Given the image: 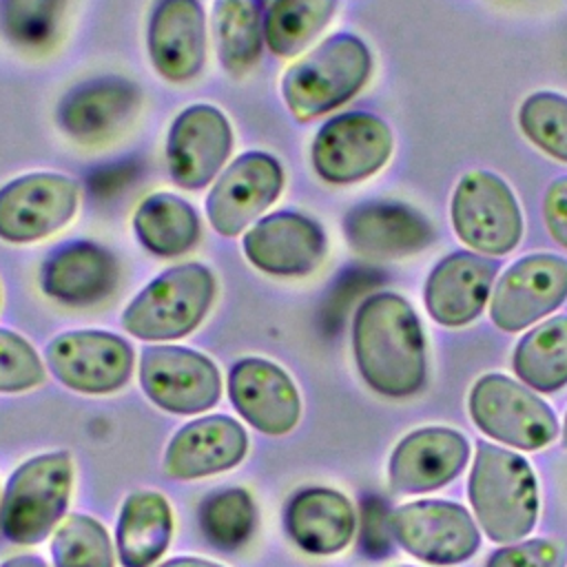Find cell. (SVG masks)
Instances as JSON below:
<instances>
[{"mask_svg": "<svg viewBox=\"0 0 567 567\" xmlns=\"http://www.w3.org/2000/svg\"><path fill=\"white\" fill-rule=\"evenodd\" d=\"M543 217L549 235L567 248V177H558L549 184L543 199Z\"/></svg>", "mask_w": 567, "mask_h": 567, "instance_id": "38", "label": "cell"}, {"mask_svg": "<svg viewBox=\"0 0 567 567\" xmlns=\"http://www.w3.org/2000/svg\"><path fill=\"white\" fill-rule=\"evenodd\" d=\"M257 512L250 494L241 487L217 489L199 505V527L210 545L219 549H237L252 534Z\"/></svg>", "mask_w": 567, "mask_h": 567, "instance_id": "31", "label": "cell"}, {"mask_svg": "<svg viewBox=\"0 0 567 567\" xmlns=\"http://www.w3.org/2000/svg\"><path fill=\"white\" fill-rule=\"evenodd\" d=\"M73 483L71 454H38L11 474L0 501V527L16 545H35L55 532Z\"/></svg>", "mask_w": 567, "mask_h": 567, "instance_id": "5", "label": "cell"}, {"mask_svg": "<svg viewBox=\"0 0 567 567\" xmlns=\"http://www.w3.org/2000/svg\"><path fill=\"white\" fill-rule=\"evenodd\" d=\"M396 567H410V565H396Z\"/></svg>", "mask_w": 567, "mask_h": 567, "instance_id": "42", "label": "cell"}, {"mask_svg": "<svg viewBox=\"0 0 567 567\" xmlns=\"http://www.w3.org/2000/svg\"><path fill=\"white\" fill-rule=\"evenodd\" d=\"M53 377L84 394L120 390L133 372L131 346L106 330H69L53 337L44 350Z\"/></svg>", "mask_w": 567, "mask_h": 567, "instance_id": "12", "label": "cell"}, {"mask_svg": "<svg viewBox=\"0 0 567 567\" xmlns=\"http://www.w3.org/2000/svg\"><path fill=\"white\" fill-rule=\"evenodd\" d=\"M146 49L155 71L171 82H188L206 62V18L199 0H155Z\"/></svg>", "mask_w": 567, "mask_h": 567, "instance_id": "18", "label": "cell"}, {"mask_svg": "<svg viewBox=\"0 0 567 567\" xmlns=\"http://www.w3.org/2000/svg\"><path fill=\"white\" fill-rule=\"evenodd\" d=\"M470 456L467 439L450 427H423L408 434L390 456L394 492L423 494L456 478Z\"/></svg>", "mask_w": 567, "mask_h": 567, "instance_id": "20", "label": "cell"}, {"mask_svg": "<svg viewBox=\"0 0 567 567\" xmlns=\"http://www.w3.org/2000/svg\"><path fill=\"white\" fill-rule=\"evenodd\" d=\"M213 35L219 64L241 75L255 66L264 44V16L255 0H215Z\"/></svg>", "mask_w": 567, "mask_h": 567, "instance_id": "28", "label": "cell"}, {"mask_svg": "<svg viewBox=\"0 0 567 567\" xmlns=\"http://www.w3.org/2000/svg\"><path fill=\"white\" fill-rule=\"evenodd\" d=\"M567 299V259L527 255L512 264L496 284L489 317L496 328L518 332L554 312Z\"/></svg>", "mask_w": 567, "mask_h": 567, "instance_id": "15", "label": "cell"}, {"mask_svg": "<svg viewBox=\"0 0 567 567\" xmlns=\"http://www.w3.org/2000/svg\"><path fill=\"white\" fill-rule=\"evenodd\" d=\"M133 230L148 252L177 257L197 244L199 217L186 199L159 190L140 202L133 215Z\"/></svg>", "mask_w": 567, "mask_h": 567, "instance_id": "27", "label": "cell"}, {"mask_svg": "<svg viewBox=\"0 0 567 567\" xmlns=\"http://www.w3.org/2000/svg\"><path fill=\"white\" fill-rule=\"evenodd\" d=\"M66 0H0L2 33L18 47H44L58 31Z\"/></svg>", "mask_w": 567, "mask_h": 567, "instance_id": "34", "label": "cell"}, {"mask_svg": "<svg viewBox=\"0 0 567 567\" xmlns=\"http://www.w3.org/2000/svg\"><path fill=\"white\" fill-rule=\"evenodd\" d=\"M352 350L363 381L383 396H410L425 383V339L414 308L394 292L361 301Z\"/></svg>", "mask_w": 567, "mask_h": 567, "instance_id": "1", "label": "cell"}, {"mask_svg": "<svg viewBox=\"0 0 567 567\" xmlns=\"http://www.w3.org/2000/svg\"><path fill=\"white\" fill-rule=\"evenodd\" d=\"M159 567H221L217 563L204 560V558H193V556H179V558H171L166 563H162Z\"/></svg>", "mask_w": 567, "mask_h": 567, "instance_id": "39", "label": "cell"}, {"mask_svg": "<svg viewBox=\"0 0 567 567\" xmlns=\"http://www.w3.org/2000/svg\"><path fill=\"white\" fill-rule=\"evenodd\" d=\"M392 512L388 505L368 496L361 501V549L372 558H383L392 549Z\"/></svg>", "mask_w": 567, "mask_h": 567, "instance_id": "37", "label": "cell"}, {"mask_svg": "<svg viewBox=\"0 0 567 567\" xmlns=\"http://www.w3.org/2000/svg\"><path fill=\"white\" fill-rule=\"evenodd\" d=\"M248 450L246 430L226 414H210L182 425L166 452L164 472L179 481L202 478L239 465Z\"/></svg>", "mask_w": 567, "mask_h": 567, "instance_id": "21", "label": "cell"}, {"mask_svg": "<svg viewBox=\"0 0 567 567\" xmlns=\"http://www.w3.org/2000/svg\"><path fill=\"white\" fill-rule=\"evenodd\" d=\"M284 523L292 543L317 556L341 551L352 540L357 527L350 501L328 487L297 492L288 501Z\"/></svg>", "mask_w": 567, "mask_h": 567, "instance_id": "25", "label": "cell"}, {"mask_svg": "<svg viewBox=\"0 0 567 567\" xmlns=\"http://www.w3.org/2000/svg\"><path fill=\"white\" fill-rule=\"evenodd\" d=\"M215 277L204 264H179L146 284L122 312V326L142 341H173L190 334L215 299Z\"/></svg>", "mask_w": 567, "mask_h": 567, "instance_id": "4", "label": "cell"}, {"mask_svg": "<svg viewBox=\"0 0 567 567\" xmlns=\"http://www.w3.org/2000/svg\"><path fill=\"white\" fill-rule=\"evenodd\" d=\"M514 372L540 392L567 385V317L547 319L518 341Z\"/></svg>", "mask_w": 567, "mask_h": 567, "instance_id": "29", "label": "cell"}, {"mask_svg": "<svg viewBox=\"0 0 567 567\" xmlns=\"http://www.w3.org/2000/svg\"><path fill=\"white\" fill-rule=\"evenodd\" d=\"M392 148V131L381 117L365 111H348L317 131L310 159L323 182L354 184L381 171Z\"/></svg>", "mask_w": 567, "mask_h": 567, "instance_id": "8", "label": "cell"}, {"mask_svg": "<svg viewBox=\"0 0 567 567\" xmlns=\"http://www.w3.org/2000/svg\"><path fill=\"white\" fill-rule=\"evenodd\" d=\"M51 556L55 567H113L109 532L86 514H71L55 527Z\"/></svg>", "mask_w": 567, "mask_h": 567, "instance_id": "32", "label": "cell"}, {"mask_svg": "<svg viewBox=\"0 0 567 567\" xmlns=\"http://www.w3.org/2000/svg\"><path fill=\"white\" fill-rule=\"evenodd\" d=\"M228 396L235 410L257 432L288 434L301 414V399L292 379L272 361L248 357L228 372Z\"/></svg>", "mask_w": 567, "mask_h": 567, "instance_id": "17", "label": "cell"}, {"mask_svg": "<svg viewBox=\"0 0 567 567\" xmlns=\"http://www.w3.org/2000/svg\"><path fill=\"white\" fill-rule=\"evenodd\" d=\"M246 259L261 272L301 277L312 272L326 257L323 228L308 215L277 210L259 217L241 239Z\"/></svg>", "mask_w": 567, "mask_h": 567, "instance_id": "16", "label": "cell"}, {"mask_svg": "<svg viewBox=\"0 0 567 567\" xmlns=\"http://www.w3.org/2000/svg\"><path fill=\"white\" fill-rule=\"evenodd\" d=\"M281 188L279 159L264 151H246L217 175L206 197V217L219 235L235 237L277 202Z\"/></svg>", "mask_w": 567, "mask_h": 567, "instance_id": "11", "label": "cell"}, {"mask_svg": "<svg viewBox=\"0 0 567 567\" xmlns=\"http://www.w3.org/2000/svg\"><path fill=\"white\" fill-rule=\"evenodd\" d=\"M80 204V186L62 173H27L0 188V239L29 244L66 226Z\"/></svg>", "mask_w": 567, "mask_h": 567, "instance_id": "9", "label": "cell"}, {"mask_svg": "<svg viewBox=\"0 0 567 567\" xmlns=\"http://www.w3.org/2000/svg\"><path fill=\"white\" fill-rule=\"evenodd\" d=\"M117 286V261L100 244L66 241L42 261L40 288L66 306H91Z\"/></svg>", "mask_w": 567, "mask_h": 567, "instance_id": "24", "label": "cell"}, {"mask_svg": "<svg viewBox=\"0 0 567 567\" xmlns=\"http://www.w3.org/2000/svg\"><path fill=\"white\" fill-rule=\"evenodd\" d=\"M563 441H565V445H567V416H565V432H563Z\"/></svg>", "mask_w": 567, "mask_h": 567, "instance_id": "41", "label": "cell"}, {"mask_svg": "<svg viewBox=\"0 0 567 567\" xmlns=\"http://www.w3.org/2000/svg\"><path fill=\"white\" fill-rule=\"evenodd\" d=\"M518 126L543 153L567 162V97L538 91L525 97L518 109Z\"/></svg>", "mask_w": 567, "mask_h": 567, "instance_id": "33", "label": "cell"}, {"mask_svg": "<svg viewBox=\"0 0 567 567\" xmlns=\"http://www.w3.org/2000/svg\"><path fill=\"white\" fill-rule=\"evenodd\" d=\"M498 264L478 252H452L425 281V306L441 326L458 328L474 321L492 290Z\"/></svg>", "mask_w": 567, "mask_h": 567, "instance_id": "23", "label": "cell"}, {"mask_svg": "<svg viewBox=\"0 0 567 567\" xmlns=\"http://www.w3.org/2000/svg\"><path fill=\"white\" fill-rule=\"evenodd\" d=\"M173 534V514L159 492L140 489L126 496L115 527V547L122 567H151L166 551Z\"/></svg>", "mask_w": 567, "mask_h": 567, "instance_id": "26", "label": "cell"}, {"mask_svg": "<svg viewBox=\"0 0 567 567\" xmlns=\"http://www.w3.org/2000/svg\"><path fill=\"white\" fill-rule=\"evenodd\" d=\"M233 151L228 117L213 104H190L171 124L166 162L171 179L186 190L210 184Z\"/></svg>", "mask_w": 567, "mask_h": 567, "instance_id": "14", "label": "cell"}, {"mask_svg": "<svg viewBox=\"0 0 567 567\" xmlns=\"http://www.w3.org/2000/svg\"><path fill=\"white\" fill-rule=\"evenodd\" d=\"M392 534L408 554L432 565L463 563L481 545L467 509L450 501H414L396 507Z\"/></svg>", "mask_w": 567, "mask_h": 567, "instance_id": "13", "label": "cell"}, {"mask_svg": "<svg viewBox=\"0 0 567 567\" xmlns=\"http://www.w3.org/2000/svg\"><path fill=\"white\" fill-rule=\"evenodd\" d=\"M0 567H47L42 558L38 556H29V554H20V556H11L9 560H4Z\"/></svg>", "mask_w": 567, "mask_h": 567, "instance_id": "40", "label": "cell"}, {"mask_svg": "<svg viewBox=\"0 0 567 567\" xmlns=\"http://www.w3.org/2000/svg\"><path fill=\"white\" fill-rule=\"evenodd\" d=\"M456 237L485 255H507L520 241L523 215L507 182L492 171H474L458 179L452 204Z\"/></svg>", "mask_w": 567, "mask_h": 567, "instance_id": "6", "label": "cell"}, {"mask_svg": "<svg viewBox=\"0 0 567 567\" xmlns=\"http://www.w3.org/2000/svg\"><path fill=\"white\" fill-rule=\"evenodd\" d=\"M140 385L162 410L197 414L221 394L217 365L202 352L182 346H148L140 357Z\"/></svg>", "mask_w": 567, "mask_h": 567, "instance_id": "10", "label": "cell"}, {"mask_svg": "<svg viewBox=\"0 0 567 567\" xmlns=\"http://www.w3.org/2000/svg\"><path fill=\"white\" fill-rule=\"evenodd\" d=\"M467 494L483 532L494 543L518 540L536 525V476L529 463L509 450L478 443Z\"/></svg>", "mask_w": 567, "mask_h": 567, "instance_id": "2", "label": "cell"}, {"mask_svg": "<svg viewBox=\"0 0 567 567\" xmlns=\"http://www.w3.org/2000/svg\"><path fill=\"white\" fill-rule=\"evenodd\" d=\"M485 567H565V549L551 540L534 538L496 549Z\"/></svg>", "mask_w": 567, "mask_h": 567, "instance_id": "36", "label": "cell"}, {"mask_svg": "<svg viewBox=\"0 0 567 567\" xmlns=\"http://www.w3.org/2000/svg\"><path fill=\"white\" fill-rule=\"evenodd\" d=\"M339 0H272L264 13V42L281 58L303 51L332 20Z\"/></svg>", "mask_w": 567, "mask_h": 567, "instance_id": "30", "label": "cell"}, {"mask_svg": "<svg viewBox=\"0 0 567 567\" xmlns=\"http://www.w3.org/2000/svg\"><path fill=\"white\" fill-rule=\"evenodd\" d=\"M470 414L487 436L518 450H540L558 434L549 405L505 374H485L474 383Z\"/></svg>", "mask_w": 567, "mask_h": 567, "instance_id": "7", "label": "cell"}, {"mask_svg": "<svg viewBox=\"0 0 567 567\" xmlns=\"http://www.w3.org/2000/svg\"><path fill=\"white\" fill-rule=\"evenodd\" d=\"M44 381V365L33 346L13 330L0 328V392H24Z\"/></svg>", "mask_w": 567, "mask_h": 567, "instance_id": "35", "label": "cell"}, {"mask_svg": "<svg viewBox=\"0 0 567 567\" xmlns=\"http://www.w3.org/2000/svg\"><path fill=\"white\" fill-rule=\"evenodd\" d=\"M140 109V89L122 75H102L73 86L58 104L60 128L78 142H100L126 126Z\"/></svg>", "mask_w": 567, "mask_h": 567, "instance_id": "22", "label": "cell"}, {"mask_svg": "<svg viewBox=\"0 0 567 567\" xmlns=\"http://www.w3.org/2000/svg\"><path fill=\"white\" fill-rule=\"evenodd\" d=\"M343 235L352 250L372 259H396L423 250L434 228L419 210L401 202H363L343 217Z\"/></svg>", "mask_w": 567, "mask_h": 567, "instance_id": "19", "label": "cell"}, {"mask_svg": "<svg viewBox=\"0 0 567 567\" xmlns=\"http://www.w3.org/2000/svg\"><path fill=\"white\" fill-rule=\"evenodd\" d=\"M370 73L365 42L352 33H334L284 73L281 97L297 120H315L354 97Z\"/></svg>", "mask_w": 567, "mask_h": 567, "instance_id": "3", "label": "cell"}]
</instances>
